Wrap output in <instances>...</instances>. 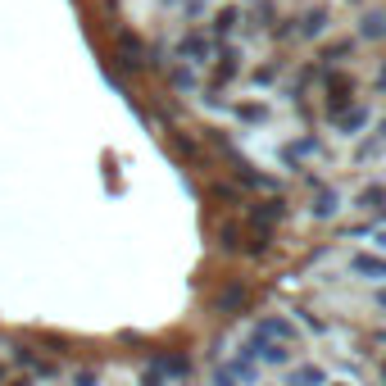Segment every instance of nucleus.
I'll return each mask as SVG.
<instances>
[{
    "label": "nucleus",
    "instance_id": "nucleus-1",
    "mask_svg": "<svg viewBox=\"0 0 386 386\" xmlns=\"http://www.w3.org/2000/svg\"><path fill=\"white\" fill-rule=\"evenodd\" d=\"M246 350L250 359L259 364V368H291L295 359H300V350H291V345H277V341H264V336H246Z\"/></svg>",
    "mask_w": 386,
    "mask_h": 386
},
{
    "label": "nucleus",
    "instance_id": "nucleus-10",
    "mask_svg": "<svg viewBox=\"0 0 386 386\" xmlns=\"http://www.w3.org/2000/svg\"><path fill=\"white\" fill-rule=\"evenodd\" d=\"M137 386H168V382H164V378H159V373H154V368H141Z\"/></svg>",
    "mask_w": 386,
    "mask_h": 386
},
{
    "label": "nucleus",
    "instance_id": "nucleus-3",
    "mask_svg": "<svg viewBox=\"0 0 386 386\" xmlns=\"http://www.w3.org/2000/svg\"><path fill=\"white\" fill-rule=\"evenodd\" d=\"M150 368L159 373L164 382H178V386H182V382L191 378V354H182V350H159Z\"/></svg>",
    "mask_w": 386,
    "mask_h": 386
},
{
    "label": "nucleus",
    "instance_id": "nucleus-6",
    "mask_svg": "<svg viewBox=\"0 0 386 386\" xmlns=\"http://www.w3.org/2000/svg\"><path fill=\"white\" fill-rule=\"evenodd\" d=\"M350 273L364 277V282H386V259L382 255H354L350 259Z\"/></svg>",
    "mask_w": 386,
    "mask_h": 386
},
{
    "label": "nucleus",
    "instance_id": "nucleus-15",
    "mask_svg": "<svg viewBox=\"0 0 386 386\" xmlns=\"http://www.w3.org/2000/svg\"><path fill=\"white\" fill-rule=\"evenodd\" d=\"M382 378H386V364H382Z\"/></svg>",
    "mask_w": 386,
    "mask_h": 386
},
{
    "label": "nucleus",
    "instance_id": "nucleus-14",
    "mask_svg": "<svg viewBox=\"0 0 386 386\" xmlns=\"http://www.w3.org/2000/svg\"><path fill=\"white\" fill-rule=\"evenodd\" d=\"M378 241H382V246H386V232H378Z\"/></svg>",
    "mask_w": 386,
    "mask_h": 386
},
{
    "label": "nucleus",
    "instance_id": "nucleus-8",
    "mask_svg": "<svg viewBox=\"0 0 386 386\" xmlns=\"http://www.w3.org/2000/svg\"><path fill=\"white\" fill-rule=\"evenodd\" d=\"M100 382H105L100 368H77V373H69V382H64V386H100Z\"/></svg>",
    "mask_w": 386,
    "mask_h": 386
},
{
    "label": "nucleus",
    "instance_id": "nucleus-9",
    "mask_svg": "<svg viewBox=\"0 0 386 386\" xmlns=\"http://www.w3.org/2000/svg\"><path fill=\"white\" fill-rule=\"evenodd\" d=\"M209 386H241V382L227 373V364H214V373H209Z\"/></svg>",
    "mask_w": 386,
    "mask_h": 386
},
{
    "label": "nucleus",
    "instance_id": "nucleus-2",
    "mask_svg": "<svg viewBox=\"0 0 386 386\" xmlns=\"http://www.w3.org/2000/svg\"><path fill=\"white\" fill-rule=\"evenodd\" d=\"M250 336H264V341H277V345L300 350V327H295L291 318H282V314H264L255 327H250Z\"/></svg>",
    "mask_w": 386,
    "mask_h": 386
},
{
    "label": "nucleus",
    "instance_id": "nucleus-7",
    "mask_svg": "<svg viewBox=\"0 0 386 386\" xmlns=\"http://www.w3.org/2000/svg\"><path fill=\"white\" fill-rule=\"evenodd\" d=\"M119 5H123V14H128L132 23H146L150 9H154V0H119Z\"/></svg>",
    "mask_w": 386,
    "mask_h": 386
},
{
    "label": "nucleus",
    "instance_id": "nucleus-11",
    "mask_svg": "<svg viewBox=\"0 0 386 386\" xmlns=\"http://www.w3.org/2000/svg\"><path fill=\"white\" fill-rule=\"evenodd\" d=\"M323 386H350V382H341V378H327Z\"/></svg>",
    "mask_w": 386,
    "mask_h": 386
},
{
    "label": "nucleus",
    "instance_id": "nucleus-4",
    "mask_svg": "<svg viewBox=\"0 0 386 386\" xmlns=\"http://www.w3.org/2000/svg\"><path fill=\"white\" fill-rule=\"evenodd\" d=\"M223 364H227V373H232V378H237L241 386H264V382H259V364L250 359L246 345H237V350H232Z\"/></svg>",
    "mask_w": 386,
    "mask_h": 386
},
{
    "label": "nucleus",
    "instance_id": "nucleus-5",
    "mask_svg": "<svg viewBox=\"0 0 386 386\" xmlns=\"http://www.w3.org/2000/svg\"><path fill=\"white\" fill-rule=\"evenodd\" d=\"M327 382V373L318 368V364H309V359H295L291 368H286V378L282 386H323Z\"/></svg>",
    "mask_w": 386,
    "mask_h": 386
},
{
    "label": "nucleus",
    "instance_id": "nucleus-13",
    "mask_svg": "<svg viewBox=\"0 0 386 386\" xmlns=\"http://www.w3.org/2000/svg\"><path fill=\"white\" fill-rule=\"evenodd\" d=\"M0 386H5V364H0Z\"/></svg>",
    "mask_w": 386,
    "mask_h": 386
},
{
    "label": "nucleus",
    "instance_id": "nucleus-12",
    "mask_svg": "<svg viewBox=\"0 0 386 386\" xmlns=\"http://www.w3.org/2000/svg\"><path fill=\"white\" fill-rule=\"evenodd\" d=\"M5 386H32V382H27V378H14V382H5Z\"/></svg>",
    "mask_w": 386,
    "mask_h": 386
}]
</instances>
